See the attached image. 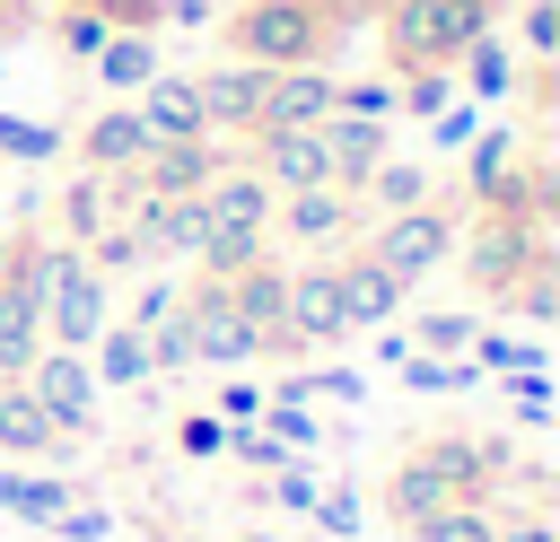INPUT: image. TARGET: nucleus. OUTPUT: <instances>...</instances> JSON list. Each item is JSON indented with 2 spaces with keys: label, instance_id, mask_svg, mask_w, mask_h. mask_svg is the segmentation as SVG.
Listing matches in <instances>:
<instances>
[{
  "label": "nucleus",
  "instance_id": "nucleus-36",
  "mask_svg": "<svg viewBox=\"0 0 560 542\" xmlns=\"http://www.w3.org/2000/svg\"><path fill=\"white\" fill-rule=\"evenodd\" d=\"M516 35H525V61L551 70V52H560V0H525L516 9Z\"/></svg>",
  "mask_w": 560,
  "mask_h": 542
},
{
  "label": "nucleus",
  "instance_id": "nucleus-41",
  "mask_svg": "<svg viewBox=\"0 0 560 542\" xmlns=\"http://www.w3.org/2000/svg\"><path fill=\"white\" fill-rule=\"evenodd\" d=\"M210 411H219L228 428H254V420H262V385H245V376H236V385H219V402H210Z\"/></svg>",
  "mask_w": 560,
  "mask_h": 542
},
{
  "label": "nucleus",
  "instance_id": "nucleus-31",
  "mask_svg": "<svg viewBox=\"0 0 560 542\" xmlns=\"http://www.w3.org/2000/svg\"><path fill=\"white\" fill-rule=\"evenodd\" d=\"M446 105H455V70H402V87H394V114L429 122V114H446Z\"/></svg>",
  "mask_w": 560,
  "mask_h": 542
},
{
  "label": "nucleus",
  "instance_id": "nucleus-27",
  "mask_svg": "<svg viewBox=\"0 0 560 542\" xmlns=\"http://www.w3.org/2000/svg\"><path fill=\"white\" fill-rule=\"evenodd\" d=\"M262 254H280V245H271V236H236V227H210V236L192 245L201 280H236V271H254Z\"/></svg>",
  "mask_w": 560,
  "mask_h": 542
},
{
  "label": "nucleus",
  "instance_id": "nucleus-45",
  "mask_svg": "<svg viewBox=\"0 0 560 542\" xmlns=\"http://www.w3.org/2000/svg\"><path fill=\"white\" fill-rule=\"evenodd\" d=\"M376 9H385V0H324V17H332V26H359V17H376Z\"/></svg>",
  "mask_w": 560,
  "mask_h": 542
},
{
  "label": "nucleus",
  "instance_id": "nucleus-4",
  "mask_svg": "<svg viewBox=\"0 0 560 542\" xmlns=\"http://www.w3.org/2000/svg\"><path fill=\"white\" fill-rule=\"evenodd\" d=\"M542 254H551V245H542V219H508V210H481V227L464 236V280H472V288L499 306V297H508V288H516V280H525Z\"/></svg>",
  "mask_w": 560,
  "mask_h": 542
},
{
  "label": "nucleus",
  "instance_id": "nucleus-38",
  "mask_svg": "<svg viewBox=\"0 0 560 542\" xmlns=\"http://www.w3.org/2000/svg\"><path fill=\"white\" fill-rule=\"evenodd\" d=\"M61 140L44 131V122H18V114H0V157H26V166H44Z\"/></svg>",
  "mask_w": 560,
  "mask_h": 542
},
{
  "label": "nucleus",
  "instance_id": "nucleus-17",
  "mask_svg": "<svg viewBox=\"0 0 560 542\" xmlns=\"http://www.w3.org/2000/svg\"><path fill=\"white\" fill-rule=\"evenodd\" d=\"M192 79H201V114H210V131H254L271 70H254V61H219V70H192Z\"/></svg>",
  "mask_w": 560,
  "mask_h": 542
},
{
  "label": "nucleus",
  "instance_id": "nucleus-9",
  "mask_svg": "<svg viewBox=\"0 0 560 542\" xmlns=\"http://www.w3.org/2000/svg\"><path fill=\"white\" fill-rule=\"evenodd\" d=\"M26 393L52 411V428L61 437H88L96 428V376H88V350H35V367H26Z\"/></svg>",
  "mask_w": 560,
  "mask_h": 542
},
{
  "label": "nucleus",
  "instance_id": "nucleus-19",
  "mask_svg": "<svg viewBox=\"0 0 560 542\" xmlns=\"http://www.w3.org/2000/svg\"><path fill=\"white\" fill-rule=\"evenodd\" d=\"M324 149H332V184L359 192L385 157H394V131L385 122H350V114H324Z\"/></svg>",
  "mask_w": 560,
  "mask_h": 542
},
{
  "label": "nucleus",
  "instance_id": "nucleus-35",
  "mask_svg": "<svg viewBox=\"0 0 560 542\" xmlns=\"http://www.w3.org/2000/svg\"><path fill=\"white\" fill-rule=\"evenodd\" d=\"M472 332H481V323H472L464 306H446V315H420V358H464V350H472Z\"/></svg>",
  "mask_w": 560,
  "mask_h": 542
},
{
  "label": "nucleus",
  "instance_id": "nucleus-6",
  "mask_svg": "<svg viewBox=\"0 0 560 542\" xmlns=\"http://www.w3.org/2000/svg\"><path fill=\"white\" fill-rule=\"evenodd\" d=\"M219 166H228L219 140H149V157H140L131 175H114V192H122V201H192Z\"/></svg>",
  "mask_w": 560,
  "mask_h": 542
},
{
  "label": "nucleus",
  "instance_id": "nucleus-13",
  "mask_svg": "<svg viewBox=\"0 0 560 542\" xmlns=\"http://www.w3.org/2000/svg\"><path fill=\"white\" fill-rule=\"evenodd\" d=\"M254 140V175L271 184V192H315V184H332V149H324V122L315 131H245Z\"/></svg>",
  "mask_w": 560,
  "mask_h": 542
},
{
  "label": "nucleus",
  "instance_id": "nucleus-11",
  "mask_svg": "<svg viewBox=\"0 0 560 542\" xmlns=\"http://www.w3.org/2000/svg\"><path fill=\"white\" fill-rule=\"evenodd\" d=\"M280 341H289V358H298V350H324V341H350V332H341V288H332V262H298V271H289V297H280Z\"/></svg>",
  "mask_w": 560,
  "mask_h": 542
},
{
  "label": "nucleus",
  "instance_id": "nucleus-39",
  "mask_svg": "<svg viewBox=\"0 0 560 542\" xmlns=\"http://www.w3.org/2000/svg\"><path fill=\"white\" fill-rule=\"evenodd\" d=\"M175 306H184V288H175V280H149V288L131 297V315H122V323H131V332H149V323H166Z\"/></svg>",
  "mask_w": 560,
  "mask_h": 542
},
{
  "label": "nucleus",
  "instance_id": "nucleus-5",
  "mask_svg": "<svg viewBox=\"0 0 560 542\" xmlns=\"http://www.w3.org/2000/svg\"><path fill=\"white\" fill-rule=\"evenodd\" d=\"M350 236H359V201H350L341 184H315V192H280V201H271V245H289V254L332 262Z\"/></svg>",
  "mask_w": 560,
  "mask_h": 542
},
{
  "label": "nucleus",
  "instance_id": "nucleus-20",
  "mask_svg": "<svg viewBox=\"0 0 560 542\" xmlns=\"http://www.w3.org/2000/svg\"><path fill=\"white\" fill-rule=\"evenodd\" d=\"M350 201H359V219H394V210H420V201H438V184H429V157H402V149H394V157H385V166H376V175H368Z\"/></svg>",
  "mask_w": 560,
  "mask_h": 542
},
{
  "label": "nucleus",
  "instance_id": "nucleus-21",
  "mask_svg": "<svg viewBox=\"0 0 560 542\" xmlns=\"http://www.w3.org/2000/svg\"><path fill=\"white\" fill-rule=\"evenodd\" d=\"M70 437L52 428V411L26 393V376H0V455H61Z\"/></svg>",
  "mask_w": 560,
  "mask_h": 542
},
{
  "label": "nucleus",
  "instance_id": "nucleus-28",
  "mask_svg": "<svg viewBox=\"0 0 560 542\" xmlns=\"http://www.w3.org/2000/svg\"><path fill=\"white\" fill-rule=\"evenodd\" d=\"M516 367H542L534 332H472V376H516Z\"/></svg>",
  "mask_w": 560,
  "mask_h": 542
},
{
  "label": "nucleus",
  "instance_id": "nucleus-47",
  "mask_svg": "<svg viewBox=\"0 0 560 542\" xmlns=\"http://www.w3.org/2000/svg\"><path fill=\"white\" fill-rule=\"evenodd\" d=\"M245 542H271V533H245Z\"/></svg>",
  "mask_w": 560,
  "mask_h": 542
},
{
  "label": "nucleus",
  "instance_id": "nucleus-37",
  "mask_svg": "<svg viewBox=\"0 0 560 542\" xmlns=\"http://www.w3.org/2000/svg\"><path fill=\"white\" fill-rule=\"evenodd\" d=\"M175 455H192V463L228 455V420H219V411H184V420H175Z\"/></svg>",
  "mask_w": 560,
  "mask_h": 542
},
{
  "label": "nucleus",
  "instance_id": "nucleus-7",
  "mask_svg": "<svg viewBox=\"0 0 560 542\" xmlns=\"http://www.w3.org/2000/svg\"><path fill=\"white\" fill-rule=\"evenodd\" d=\"M114 315H105V280L79 262V245L61 254V271H52V288H44V350H88L96 332H105Z\"/></svg>",
  "mask_w": 560,
  "mask_h": 542
},
{
  "label": "nucleus",
  "instance_id": "nucleus-2",
  "mask_svg": "<svg viewBox=\"0 0 560 542\" xmlns=\"http://www.w3.org/2000/svg\"><path fill=\"white\" fill-rule=\"evenodd\" d=\"M332 17L324 0H236L228 9V52L254 61V70H315L332 52Z\"/></svg>",
  "mask_w": 560,
  "mask_h": 542
},
{
  "label": "nucleus",
  "instance_id": "nucleus-3",
  "mask_svg": "<svg viewBox=\"0 0 560 542\" xmlns=\"http://www.w3.org/2000/svg\"><path fill=\"white\" fill-rule=\"evenodd\" d=\"M359 254H376L402 288H420V271H438V262L455 254V210H446V201H420V210L368 219V245H359Z\"/></svg>",
  "mask_w": 560,
  "mask_h": 542
},
{
  "label": "nucleus",
  "instance_id": "nucleus-16",
  "mask_svg": "<svg viewBox=\"0 0 560 542\" xmlns=\"http://www.w3.org/2000/svg\"><path fill=\"white\" fill-rule=\"evenodd\" d=\"M271 184L254 175V166H219L210 184H201V219L210 227H236V236H271Z\"/></svg>",
  "mask_w": 560,
  "mask_h": 542
},
{
  "label": "nucleus",
  "instance_id": "nucleus-14",
  "mask_svg": "<svg viewBox=\"0 0 560 542\" xmlns=\"http://www.w3.org/2000/svg\"><path fill=\"white\" fill-rule=\"evenodd\" d=\"M131 114H140V131H149V140H219V131H210V114H201V79H192V70H158V79L140 87V105H131Z\"/></svg>",
  "mask_w": 560,
  "mask_h": 542
},
{
  "label": "nucleus",
  "instance_id": "nucleus-8",
  "mask_svg": "<svg viewBox=\"0 0 560 542\" xmlns=\"http://www.w3.org/2000/svg\"><path fill=\"white\" fill-rule=\"evenodd\" d=\"M184 315H192V358H201V367H254V358H271V341L228 306L219 280H192V288H184Z\"/></svg>",
  "mask_w": 560,
  "mask_h": 542
},
{
  "label": "nucleus",
  "instance_id": "nucleus-23",
  "mask_svg": "<svg viewBox=\"0 0 560 542\" xmlns=\"http://www.w3.org/2000/svg\"><path fill=\"white\" fill-rule=\"evenodd\" d=\"M455 79L472 87V105H508V96H516V52L499 44V26H490L481 44H464V52H455Z\"/></svg>",
  "mask_w": 560,
  "mask_h": 542
},
{
  "label": "nucleus",
  "instance_id": "nucleus-24",
  "mask_svg": "<svg viewBox=\"0 0 560 542\" xmlns=\"http://www.w3.org/2000/svg\"><path fill=\"white\" fill-rule=\"evenodd\" d=\"M88 350H96V358H88V376H96V385H131V393H140V385H158V367H149V341H140L131 323H105Z\"/></svg>",
  "mask_w": 560,
  "mask_h": 542
},
{
  "label": "nucleus",
  "instance_id": "nucleus-25",
  "mask_svg": "<svg viewBox=\"0 0 560 542\" xmlns=\"http://www.w3.org/2000/svg\"><path fill=\"white\" fill-rule=\"evenodd\" d=\"M52 210H61V245H88V236L122 210V192H114V175H79V184H61Z\"/></svg>",
  "mask_w": 560,
  "mask_h": 542
},
{
  "label": "nucleus",
  "instance_id": "nucleus-10",
  "mask_svg": "<svg viewBox=\"0 0 560 542\" xmlns=\"http://www.w3.org/2000/svg\"><path fill=\"white\" fill-rule=\"evenodd\" d=\"M332 288H341V332H385L394 315H402V280L376 262V254H359V245H341L332 254Z\"/></svg>",
  "mask_w": 560,
  "mask_h": 542
},
{
  "label": "nucleus",
  "instance_id": "nucleus-44",
  "mask_svg": "<svg viewBox=\"0 0 560 542\" xmlns=\"http://www.w3.org/2000/svg\"><path fill=\"white\" fill-rule=\"evenodd\" d=\"M499 542H560L551 516H499Z\"/></svg>",
  "mask_w": 560,
  "mask_h": 542
},
{
  "label": "nucleus",
  "instance_id": "nucleus-43",
  "mask_svg": "<svg viewBox=\"0 0 560 542\" xmlns=\"http://www.w3.org/2000/svg\"><path fill=\"white\" fill-rule=\"evenodd\" d=\"M271 498H280L289 516H306V507H315V472H306V463H280V472H271Z\"/></svg>",
  "mask_w": 560,
  "mask_h": 542
},
{
  "label": "nucleus",
  "instance_id": "nucleus-26",
  "mask_svg": "<svg viewBox=\"0 0 560 542\" xmlns=\"http://www.w3.org/2000/svg\"><path fill=\"white\" fill-rule=\"evenodd\" d=\"M70 507V490L52 481V472H9L0 463V516H18V525H44L52 533V516Z\"/></svg>",
  "mask_w": 560,
  "mask_h": 542
},
{
  "label": "nucleus",
  "instance_id": "nucleus-22",
  "mask_svg": "<svg viewBox=\"0 0 560 542\" xmlns=\"http://www.w3.org/2000/svg\"><path fill=\"white\" fill-rule=\"evenodd\" d=\"M88 70H96L105 96H140V87L158 79V35H105V52H96Z\"/></svg>",
  "mask_w": 560,
  "mask_h": 542
},
{
  "label": "nucleus",
  "instance_id": "nucleus-40",
  "mask_svg": "<svg viewBox=\"0 0 560 542\" xmlns=\"http://www.w3.org/2000/svg\"><path fill=\"white\" fill-rule=\"evenodd\" d=\"M306 516H315L332 542H350V533H359V498H350V490H315V507H306Z\"/></svg>",
  "mask_w": 560,
  "mask_h": 542
},
{
  "label": "nucleus",
  "instance_id": "nucleus-32",
  "mask_svg": "<svg viewBox=\"0 0 560 542\" xmlns=\"http://www.w3.org/2000/svg\"><path fill=\"white\" fill-rule=\"evenodd\" d=\"M140 341H149V367H158V376H184V367H201V358H192V315H184V306H175L166 323H149Z\"/></svg>",
  "mask_w": 560,
  "mask_h": 542
},
{
  "label": "nucleus",
  "instance_id": "nucleus-48",
  "mask_svg": "<svg viewBox=\"0 0 560 542\" xmlns=\"http://www.w3.org/2000/svg\"><path fill=\"white\" fill-rule=\"evenodd\" d=\"M0 262H9V245H0Z\"/></svg>",
  "mask_w": 560,
  "mask_h": 542
},
{
  "label": "nucleus",
  "instance_id": "nucleus-1",
  "mask_svg": "<svg viewBox=\"0 0 560 542\" xmlns=\"http://www.w3.org/2000/svg\"><path fill=\"white\" fill-rule=\"evenodd\" d=\"M376 26H385L394 79L402 70H455V52L499 26V0H385Z\"/></svg>",
  "mask_w": 560,
  "mask_h": 542
},
{
  "label": "nucleus",
  "instance_id": "nucleus-33",
  "mask_svg": "<svg viewBox=\"0 0 560 542\" xmlns=\"http://www.w3.org/2000/svg\"><path fill=\"white\" fill-rule=\"evenodd\" d=\"M508 306H516L534 332H542V323H560V280H551V254H542V262H534V271L508 288Z\"/></svg>",
  "mask_w": 560,
  "mask_h": 542
},
{
  "label": "nucleus",
  "instance_id": "nucleus-34",
  "mask_svg": "<svg viewBox=\"0 0 560 542\" xmlns=\"http://www.w3.org/2000/svg\"><path fill=\"white\" fill-rule=\"evenodd\" d=\"M262 428L280 437V455H315V446H324V428H315L306 402H271V393H262Z\"/></svg>",
  "mask_w": 560,
  "mask_h": 542
},
{
  "label": "nucleus",
  "instance_id": "nucleus-15",
  "mask_svg": "<svg viewBox=\"0 0 560 542\" xmlns=\"http://www.w3.org/2000/svg\"><path fill=\"white\" fill-rule=\"evenodd\" d=\"M324 114H332V70H324V61H315V70H271L254 131H315Z\"/></svg>",
  "mask_w": 560,
  "mask_h": 542
},
{
  "label": "nucleus",
  "instance_id": "nucleus-42",
  "mask_svg": "<svg viewBox=\"0 0 560 542\" xmlns=\"http://www.w3.org/2000/svg\"><path fill=\"white\" fill-rule=\"evenodd\" d=\"M472 131H481V105H446V114H429V140H438V149H464Z\"/></svg>",
  "mask_w": 560,
  "mask_h": 542
},
{
  "label": "nucleus",
  "instance_id": "nucleus-18",
  "mask_svg": "<svg viewBox=\"0 0 560 542\" xmlns=\"http://www.w3.org/2000/svg\"><path fill=\"white\" fill-rule=\"evenodd\" d=\"M140 157H149V131H140V114H131V105L88 114V131H79V166H88V175H131Z\"/></svg>",
  "mask_w": 560,
  "mask_h": 542
},
{
  "label": "nucleus",
  "instance_id": "nucleus-12",
  "mask_svg": "<svg viewBox=\"0 0 560 542\" xmlns=\"http://www.w3.org/2000/svg\"><path fill=\"white\" fill-rule=\"evenodd\" d=\"M411 463L429 472V481H446V498H490L499 490V472H508V446L499 437H429V446H411Z\"/></svg>",
  "mask_w": 560,
  "mask_h": 542
},
{
  "label": "nucleus",
  "instance_id": "nucleus-30",
  "mask_svg": "<svg viewBox=\"0 0 560 542\" xmlns=\"http://www.w3.org/2000/svg\"><path fill=\"white\" fill-rule=\"evenodd\" d=\"M105 35H114V26H105V17L88 9V0H70V9L52 17V44H61V61H79V70H88V61L105 52Z\"/></svg>",
  "mask_w": 560,
  "mask_h": 542
},
{
  "label": "nucleus",
  "instance_id": "nucleus-46",
  "mask_svg": "<svg viewBox=\"0 0 560 542\" xmlns=\"http://www.w3.org/2000/svg\"><path fill=\"white\" fill-rule=\"evenodd\" d=\"M26 9H35V0H0V44H9L18 26H26Z\"/></svg>",
  "mask_w": 560,
  "mask_h": 542
},
{
  "label": "nucleus",
  "instance_id": "nucleus-29",
  "mask_svg": "<svg viewBox=\"0 0 560 542\" xmlns=\"http://www.w3.org/2000/svg\"><path fill=\"white\" fill-rule=\"evenodd\" d=\"M411 542H499V516L464 498V507H438V516H420V525H411Z\"/></svg>",
  "mask_w": 560,
  "mask_h": 542
}]
</instances>
